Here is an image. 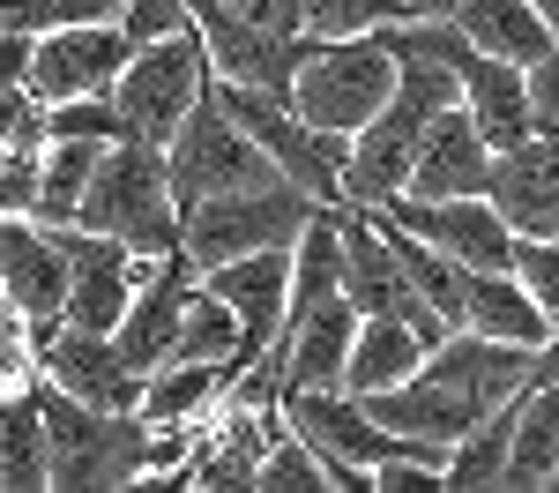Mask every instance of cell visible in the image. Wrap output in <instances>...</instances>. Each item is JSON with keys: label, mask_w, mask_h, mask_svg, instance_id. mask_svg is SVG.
Segmentation results:
<instances>
[{"label": "cell", "mask_w": 559, "mask_h": 493, "mask_svg": "<svg viewBox=\"0 0 559 493\" xmlns=\"http://www.w3.org/2000/svg\"><path fill=\"white\" fill-rule=\"evenodd\" d=\"M31 75V31H0V90Z\"/></svg>", "instance_id": "obj_35"}, {"label": "cell", "mask_w": 559, "mask_h": 493, "mask_svg": "<svg viewBox=\"0 0 559 493\" xmlns=\"http://www.w3.org/2000/svg\"><path fill=\"white\" fill-rule=\"evenodd\" d=\"M97 150H105V142H68V134H52V142H45L31 218H38V224H75L83 187H90V173H97Z\"/></svg>", "instance_id": "obj_23"}, {"label": "cell", "mask_w": 559, "mask_h": 493, "mask_svg": "<svg viewBox=\"0 0 559 493\" xmlns=\"http://www.w3.org/2000/svg\"><path fill=\"white\" fill-rule=\"evenodd\" d=\"M395 90V52L373 31L366 38H313L292 75V113L329 134H358Z\"/></svg>", "instance_id": "obj_4"}, {"label": "cell", "mask_w": 559, "mask_h": 493, "mask_svg": "<svg viewBox=\"0 0 559 493\" xmlns=\"http://www.w3.org/2000/svg\"><path fill=\"white\" fill-rule=\"evenodd\" d=\"M381 218H395L403 232H418V239L440 247V255H455L463 269H508L515 262V232H508V218H500L485 195H448V202L388 195Z\"/></svg>", "instance_id": "obj_8"}, {"label": "cell", "mask_w": 559, "mask_h": 493, "mask_svg": "<svg viewBox=\"0 0 559 493\" xmlns=\"http://www.w3.org/2000/svg\"><path fill=\"white\" fill-rule=\"evenodd\" d=\"M0 300L23 314L31 337H52V329H60V307H68V255H60V239H52L38 218H0Z\"/></svg>", "instance_id": "obj_10"}, {"label": "cell", "mask_w": 559, "mask_h": 493, "mask_svg": "<svg viewBox=\"0 0 559 493\" xmlns=\"http://www.w3.org/2000/svg\"><path fill=\"white\" fill-rule=\"evenodd\" d=\"M545 374H559V314H552V337L537 344V382H545Z\"/></svg>", "instance_id": "obj_37"}, {"label": "cell", "mask_w": 559, "mask_h": 493, "mask_svg": "<svg viewBox=\"0 0 559 493\" xmlns=\"http://www.w3.org/2000/svg\"><path fill=\"white\" fill-rule=\"evenodd\" d=\"M38 374L52 389H68V397L105 403V411H134L142 403V374L120 359V344L105 329H68L60 321L52 337H38Z\"/></svg>", "instance_id": "obj_13"}, {"label": "cell", "mask_w": 559, "mask_h": 493, "mask_svg": "<svg viewBox=\"0 0 559 493\" xmlns=\"http://www.w3.org/2000/svg\"><path fill=\"white\" fill-rule=\"evenodd\" d=\"M485 179H492V142L477 134V120L463 113V97H455V105H440V113L426 120L403 195L448 202V195H485Z\"/></svg>", "instance_id": "obj_14"}, {"label": "cell", "mask_w": 559, "mask_h": 493, "mask_svg": "<svg viewBox=\"0 0 559 493\" xmlns=\"http://www.w3.org/2000/svg\"><path fill=\"white\" fill-rule=\"evenodd\" d=\"M545 486H559V463H552V479H545Z\"/></svg>", "instance_id": "obj_40"}, {"label": "cell", "mask_w": 559, "mask_h": 493, "mask_svg": "<svg viewBox=\"0 0 559 493\" xmlns=\"http://www.w3.org/2000/svg\"><path fill=\"white\" fill-rule=\"evenodd\" d=\"M231 15H247V23H261V31H299V0H224Z\"/></svg>", "instance_id": "obj_34"}, {"label": "cell", "mask_w": 559, "mask_h": 493, "mask_svg": "<svg viewBox=\"0 0 559 493\" xmlns=\"http://www.w3.org/2000/svg\"><path fill=\"white\" fill-rule=\"evenodd\" d=\"M165 173H173V202H210V195H231V187H261V179H284L269 157H261V142L216 97H202L187 120L173 128L165 142Z\"/></svg>", "instance_id": "obj_5"}, {"label": "cell", "mask_w": 559, "mask_h": 493, "mask_svg": "<svg viewBox=\"0 0 559 493\" xmlns=\"http://www.w3.org/2000/svg\"><path fill=\"white\" fill-rule=\"evenodd\" d=\"M426 366V344L411 321L395 314H358V337H350V359H344V389L350 397H373V389H395Z\"/></svg>", "instance_id": "obj_18"}, {"label": "cell", "mask_w": 559, "mask_h": 493, "mask_svg": "<svg viewBox=\"0 0 559 493\" xmlns=\"http://www.w3.org/2000/svg\"><path fill=\"white\" fill-rule=\"evenodd\" d=\"M455 31L477 45V52H500V60H545L552 52V23L530 8V0H455Z\"/></svg>", "instance_id": "obj_19"}, {"label": "cell", "mask_w": 559, "mask_h": 493, "mask_svg": "<svg viewBox=\"0 0 559 493\" xmlns=\"http://www.w3.org/2000/svg\"><path fill=\"white\" fill-rule=\"evenodd\" d=\"M31 382H38V337L23 329L15 307H0V397H15Z\"/></svg>", "instance_id": "obj_30"}, {"label": "cell", "mask_w": 559, "mask_h": 493, "mask_svg": "<svg viewBox=\"0 0 559 493\" xmlns=\"http://www.w3.org/2000/svg\"><path fill=\"white\" fill-rule=\"evenodd\" d=\"M395 15H403L395 0H299L306 38H366V31L395 23Z\"/></svg>", "instance_id": "obj_27"}, {"label": "cell", "mask_w": 559, "mask_h": 493, "mask_svg": "<svg viewBox=\"0 0 559 493\" xmlns=\"http://www.w3.org/2000/svg\"><path fill=\"white\" fill-rule=\"evenodd\" d=\"M0 165H8V142H0Z\"/></svg>", "instance_id": "obj_41"}, {"label": "cell", "mask_w": 559, "mask_h": 493, "mask_svg": "<svg viewBox=\"0 0 559 493\" xmlns=\"http://www.w3.org/2000/svg\"><path fill=\"white\" fill-rule=\"evenodd\" d=\"M508 442H515V403H500V411H485L463 442L448 448V479L440 486L455 493H477V486H500L508 479Z\"/></svg>", "instance_id": "obj_24"}, {"label": "cell", "mask_w": 559, "mask_h": 493, "mask_svg": "<svg viewBox=\"0 0 559 493\" xmlns=\"http://www.w3.org/2000/svg\"><path fill=\"white\" fill-rule=\"evenodd\" d=\"M329 486V471L313 463V448L284 426V411H276V426H269V448H261L254 463V493H321Z\"/></svg>", "instance_id": "obj_26"}, {"label": "cell", "mask_w": 559, "mask_h": 493, "mask_svg": "<svg viewBox=\"0 0 559 493\" xmlns=\"http://www.w3.org/2000/svg\"><path fill=\"white\" fill-rule=\"evenodd\" d=\"M38 202V157H8L0 165V218H31Z\"/></svg>", "instance_id": "obj_32"}, {"label": "cell", "mask_w": 559, "mask_h": 493, "mask_svg": "<svg viewBox=\"0 0 559 493\" xmlns=\"http://www.w3.org/2000/svg\"><path fill=\"white\" fill-rule=\"evenodd\" d=\"M313 210L321 202L306 187H292V179L231 187V195H210V202L179 210V247H187L194 269H216V262H231V255H254V247H292Z\"/></svg>", "instance_id": "obj_2"}, {"label": "cell", "mask_w": 559, "mask_h": 493, "mask_svg": "<svg viewBox=\"0 0 559 493\" xmlns=\"http://www.w3.org/2000/svg\"><path fill=\"white\" fill-rule=\"evenodd\" d=\"M224 307L239 314V366H254L276 337H284V300H292V247H254V255H231V262L202 269Z\"/></svg>", "instance_id": "obj_11"}, {"label": "cell", "mask_w": 559, "mask_h": 493, "mask_svg": "<svg viewBox=\"0 0 559 493\" xmlns=\"http://www.w3.org/2000/svg\"><path fill=\"white\" fill-rule=\"evenodd\" d=\"M210 97V52H202V31L187 23L173 38H142L128 52V68L112 75V105L128 120V142H173V128Z\"/></svg>", "instance_id": "obj_3"}, {"label": "cell", "mask_w": 559, "mask_h": 493, "mask_svg": "<svg viewBox=\"0 0 559 493\" xmlns=\"http://www.w3.org/2000/svg\"><path fill=\"white\" fill-rule=\"evenodd\" d=\"M134 38L120 23H52L31 38V75L23 90L38 97V105H68V97H97V90H112V75L128 68Z\"/></svg>", "instance_id": "obj_7"}, {"label": "cell", "mask_w": 559, "mask_h": 493, "mask_svg": "<svg viewBox=\"0 0 559 493\" xmlns=\"http://www.w3.org/2000/svg\"><path fill=\"white\" fill-rule=\"evenodd\" d=\"M350 337H358V307H350V300L313 307L306 321H292V329L276 337V382H284V389H344ZM284 389H276V397H284Z\"/></svg>", "instance_id": "obj_15"}, {"label": "cell", "mask_w": 559, "mask_h": 493, "mask_svg": "<svg viewBox=\"0 0 559 493\" xmlns=\"http://www.w3.org/2000/svg\"><path fill=\"white\" fill-rule=\"evenodd\" d=\"M173 359H210V366H224V374H239V314L224 307L210 284H194V292H187Z\"/></svg>", "instance_id": "obj_25"}, {"label": "cell", "mask_w": 559, "mask_h": 493, "mask_svg": "<svg viewBox=\"0 0 559 493\" xmlns=\"http://www.w3.org/2000/svg\"><path fill=\"white\" fill-rule=\"evenodd\" d=\"M0 307H8V300H0Z\"/></svg>", "instance_id": "obj_43"}, {"label": "cell", "mask_w": 559, "mask_h": 493, "mask_svg": "<svg viewBox=\"0 0 559 493\" xmlns=\"http://www.w3.org/2000/svg\"><path fill=\"white\" fill-rule=\"evenodd\" d=\"M522 75H530V134L537 142H559V52L530 60Z\"/></svg>", "instance_id": "obj_31"}, {"label": "cell", "mask_w": 559, "mask_h": 493, "mask_svg": "<svg viewBox=\"0 0 559 493\" xmlns=\"http://www.w3.org/2000/svg\"><path fill=\"white\" fill-rule=\"evenodd\" d=\"M552 52H559V38H552Z\"/></svg>", "instance_id": "obj_42"}, {"label": "cell", "mask_w": 559, "mask_h": 493, "mask_svg": "<svg viewBox=\"0 0 559 493\" xmlns=\"http://www.w3.org/2000/svg\"><path fill=\"white\" fill-rule=\"evenodd\" d=\"M418 382H440L455 397H471L477 411H500L515 403L530 382H537V352L530 344H508V337H477V329H448L426 352Z\"/></svg>", "instance_id": "obj_9"}, {"label": "cell", "mask_w": 559, "mask_h": 493, "mask_svg": "<svg viewBox=\"0 0 559 493\" xmlns=\"http://www.w3.org/2000/svg\"><path fill=\"white\" fill-rule=\"evenodd\" d=\"M224 389H231V374L210 366V359H165V366L142 374V403H134V411H142L150 426H194Z\"/></svg>", "instance_id": "obj_21"}, {"label": "cell", "mask_w": 559, "mask_h": 493, "mask_svg": "<svg viewBox=\"0 0 559 493\" xmlns=\"http://www.w3.org/2000/svg\"><path fill=\"white\" fill-rule=\"evenodd\" d=\"M45 128L68 134V142H128V120H120L112 90H97V97H68V105H45Z\"/></svg>", "instance_id": "obj_28"}, {"label": "cell", "mask_w": 559, "mask_h": 493, "mask_svg": "<svg viewBox=\"0 0 559 493\" xmlns=\"http://www.w3.org/2000/svg\"><path fill=\"white\" fill-rule=\"evenodd\" d=\"M455 329H477V337H508V344H545L552 337V314L530 300L515 269H471L463 277V321Z\"/></svg>", "instance_id": "obj_17"}, {"label": "cell", "mask_w": 559, "mask_h": 493, "mask_svg": "<svg viewBox=\"0 0 559 493\" xmlns=\"http://www.w3.org/2000/svg\"><path fill=\"white\" fill-rule=\"evenodd\" d=\"M463 113L477 120V134L492 150H515L530 142V75L500 52H471L463 60Z\"/></svg>", "instance_id": "obj_16"}, {"label": "cell", "mask_w": 559, "mask_h": 493, "mask_svg": "<svg viewBox=\"0 0 559 493\" xmlns=\"http://www.w3.org/2000/svg\"><path fill=\"white\" fill-rule=\"evenodd\" d=\"M52 23H68L60 15V0H0V31H52Z\"/></svg>", "instance_id": "obj_33"}, {"label": "cell", "mask_w": 559, "mask_h": 493, "mask_svg": "<svg viewBox=\"0 0 559 493\" xmlns=\"http://www.w3.org/2000/svg\"><path fill=\"white\" fill-rule=\"evenodd\" d=\"M530 284V300L545 314H559V232H515V262H508Z\"/></svg>", "instance_id": "obj_29"}, {"label": "cell", "mask_w": 559, "mask_h": 493, "mask_svg": "<svg viewBox=\"0 0 559 493\" xmlns=\"http://www.w3.org/2000/svg\"><path fill=\"white\" fill-rule=\"evenodd\" d=\"M552 463H559V374H545L515 397V442H508V479L500 486L508 493L545 486Z\"/></svg>", "instance_id": "obj_20"}, {"label": "cell", "mask_w": 559, "mask_h": 493, "mask_svg": "<svg viewBox=\"0 0 559 493\" xmlns=\"http://www.w3.org/2000/svg\"><path fill=\"white\" fill-rule=\"evenodd\" d=\"M530 8H537V15L552 23V38H559V0H530Z\"/></svg>", "instance_id": "obj_39"}, {"label": "cell", "mask_w": 559, "mask_h": 493, "mask_svg": "<svg viewBox=\"0 0 559 493\" xmlns=\"http://www.w3.org/2000/svg\"><path fill=\"white\" fill-rule=\"evenodd\" d=\"M426 105H411V97H395L388 90V105L366 120V128L350 134L344 150V202H366V210H381L388 195H403V179H411V157H418V134H426Z\"/></svg>", "instance_id": "obj_12"}, {"label": "cell", "mask_w": 559, "mask_h": 493, "mask_svg": "<svg viewBox=\"0 0 559 493\" xmlns=\"http://www.w3.org/2000/svg\"><path fill=\"white\" fill-rule=\"evenodd\" d=\"M83 232H112L128 255L157 262L179 247V202H173V173H165V150L157 142H105L97 150V173L83 187Z\"/></svg>", "instance_id": "obj_1"}, {"label": "cell", "mask_w": 559, "mask_h": 493, "mask_svg": "<svg viewBox=\"0 0 559 493\" xmlns=\"http://www.w3.org/2000/svg\"><path fill=\"white\" fill-rule=\"evenodd\" d=\"M120 8H128V0H60L68 23H120Z\"/></svg>", "instance_id": "obj_36"}, {"label": "cell", "mask_w": 559, "mask_h": 493, "mask_svg": "<svg viewBox=\"0 0 559 493\" xmlns=\"http://www.w3.org/2000/svg\"><path fill=\"white\" fill-rule=\"evenodd\" d=\"M403 15H455V0H395Z\"/></svg>", "instance_id": "obj_38"}, {"label": "cell", "mask_w": 559, "mask_h": 493, "mask_svg": "<svg viewBox=\"0 0 559 493\" xmlns=\"http://www.w3.org/2000/svg\"><path fill=\"white\" fill-rule=\"evenodd\" d=\"M45 486V411L38 389L0 397V493H38Z\"/></svg>", "instance_id": "obj_22"}, {"label": "cell", "mask_w": 559, "mask_h": 493, "mask_svg": "<svg viewBox=\"0 0 559 493\" xmlns=\"http://www.w3.org/2000/svg\"><path fill=\"white\" fill-rule=\"evenodd\" d=\"M187 15H194V31H202V52H210V75L224 83H247L261 97H292V75H299L306 60V31H261L247 15H231L224 0H187Z\"/></svg>", "instance_id": "obj_6"}]
</instances>
